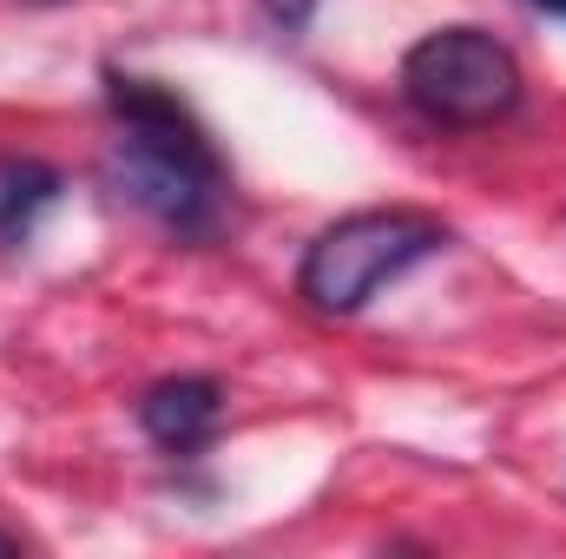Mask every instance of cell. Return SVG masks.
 <instances>
[{
    "label": "cell",
    "instance_id": "2",
    "mask_svg": "<svg viewBox=\"0 0 566 559\" xmlns=\"http://www.w3.org/2000/svg\"><path fill=\"white\" fill-rule=\"evenodd\" d=\"M448 244H454L448 224H434L422 211H356V218H336L303 251L296 296L316 316H356V309H369L396 277H409L416 264L441 257Z\"/></svg>",
    "mask_w": 566,
    "mask_h": 559
},
{
    "label": "cell",
    "instance_id": "1",
    "mask_svg": "<svg viewBox=\"0 0 566 559\" xmlns=\"http://www.w3.org/2000/svg\"><path fill=\"white\" fill-rule=\"evenodd\" d=\"M99 86H106V119H113L106 184L178 244L218 238L224 204H231V171L211 133L198 126V113L171 86L119 73V66H106Z\"/></svg>",
    "mask_w": 566,
    "mask_h": 559
},
{
    "label": "cell",
    "instance_id": "7",
    "mask_svg": "<svg viewBox=\"0 0 566 559\" xmlns=\"http://www.w3.org/2000/svg\"><path fill=\"white\" fill-rule=\"evenodd\" d=\"M534 13H547V20H566V0H527Z\"/></svg>",
    "mask_w": 566,
    "mask_h": 559
},
{
    "label": "cell",
    "instance_id": "8",
    "mask_svg": "<svg viewBox=\"0 0 566 559\" xmlns=\"http://www.w3.org/2000/svg\"><path fill=\"white\" fill-rule=\"evenodd\" d=\"M0 553H20V540H13V534H0Z\"/></svg>",
    "mask_w": 566,
    "mask_h": 559
},
{
    "label": "cell",
    "instance_id": "6",
    "mask_svg": "<svg viewBox=\"0 0 566 559\" xmlns=\"http://www.w3.org/2000/svg\"><path fill=\"white\" fill-rule=\"evenodd\" d=\"M258 7H264V20H271L277 33H310V20H316L323 0H258Z\"/></svg>",
    "mask_w": 566,
    "mask_h": 559
},
{
    "label": "cell",
    "instance_id": "3",
    "mask_svg": "<svg viewBox=\"0 0 566 559\" xmlns=\"http://www.w3.org/2000/svg\"><path fill=\"white\" fill-rule=\"evenodd\" d=\"M521 93H527L521 60L488 27H434L402 53V99L428 126H448V133L501 126L521 106Z\"/></svg>",
    "mask_w": 566,
    "mask_h": 559
},
{
    "label": "cell",
    "instance_id": "4",
    "mask_svg": "<svg viewBox=\"0 0 566 559\" xmlns=\"http://www.w3.org/2000/svg\"><path fill=\"white\" fill-rule=\"evenodd\" d=\"M224 421V382L218 376H165L139 395V428L165 454H198Z\"/></svg>",
    "mask_w": 566,
    "mask_h": 559
},
{
    "label": "cell",
    "instance_id": "9",
    "mask_svg": "<svg viewBox=\"0 0 566 559\" xmlns=\"http://www.w3.org/2000/svg\"><path fill=\"white\" fill-rule=\"evenodd\" d=\"M27 7H60V0H27Z\"/></svg>",
    "mask_w": 566,
    "mask_h": 559
},
{
    "label": "cell",
    "instance_id": "5",
    "mask_svg": "<svg viewBox=\"0 0 566 559\" xmlns=\"http://www.w3.org/2000/svg\"><path fill=\"white\" fill-rule=\"evenodd\" d=\"M66 198V178L40 158H0V251H27L40 218Z\"/></svg>",
    "mask_w": 566,
    "mask_h": 559
}]
</instances>
